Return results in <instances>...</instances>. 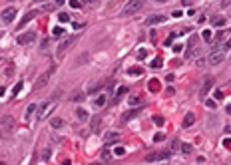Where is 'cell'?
I'll return each instance as SVG.
<instances>
[{
	"mask_svg": "<svg viewBox=\"0 0 231 165\" xmlns=\"http://www.w3.org/2000/svg\"><path fill=\"white\" fill-rule=\"evenodd\" d=\"M141 6H144V0H129V2L124 6V10H121V16H132V14H136V12L141 10Z\"/></svg>",
	"mask_w": 231,
	"mask_h": 165,
	"instance_id": "obj_1",
	"label": "cell"
},
{
	"mask_svg": "<svg viewBox=\"0 0 231 165\" xmlns=\"http://www.w3.org/2000/svg\"><path fill=\"white\" fill-rule=\"evenodd\" d=\"M74 42H76V36H66L64 40L58 44V48H56V58H62V56H64V54L68 52V48L74 44Z\"/></svg>",
	"mask_w": 231,
	"mask_h": 165,
	"instance_id": "obj_2",
	"label": "cell"
},
{
	"mask_svg": "<svg viewBox=\"0 0 231 165\" xmlns=\"http://www.w3.org/2000/svg\"><path fill=\"white\" fill-rule=\"evenodd\" d=\"M223 60H225V50H223V48H215V50H213V52L207 56V62H209L211 66L221 64Z\"/></svg>",
	"mask_w": 231,
	"mask_h": 165,
	"instance_id": "obj_3",
	"label": "cell"
},
{
	"mask_svg": "<svg viewBox=\"0 0 231 165\" xmlns=\"http://www.w3.org/2000/svg\"><path fill=\"white\" fill-rule=\"evenodd\" d=\"M56 108V100H48V101H44V104L40 105V112H38V120H44V117H48L50 116V112Z\"/></svg>",
	"mask_w": 231,
	"mask_h": 165,
	"instance_id": "obj_4",
	"label": "cell"
},
{
	"mask_svg": "<svg viewBox=\"0 0 231 165\" xmlns=\"http://www.w3.org/2000/svg\"><path fill=\"white\" fill-rule=\"evenodd\" d=\"M171 157V149H165V151H155V153H149L145 157V161H161V159H167Z\"/></svg>",
	"mask_w": 231,
	"mask_h": 165,
	"instance_id": "obj_5",
	"label": "cell"
},
{
	"mask_svg": "<svg viewBox=\"0 0 231 165\" xmlns=\"http://www.w3.org/2000/svg\"><path fill=\"white\" fill-rule=\"evenodd\" d=\"M12 129H14V117L4 116L2 117V133H10Z\"/></svg>",
	"mask_w": 231,
	"mask_h": 165,
	"instance_id": "obj_6",
	"label": "cell"
},
{
	"mask_svg": "<svg viewBox=\"0 0 231 165\" xmlns=\"http://www.w3.org/2000/svg\"><path fill=\"white\" fill-rule=\"evenodd\" d=\"M34 38H36V32H24V34H20L18 36V44H32L34 42Z\"/></svg>",
	"mask_w": 231,
	"mask_h": 165,
	"instance_id": "obj_7",
	"label": "cell"
},
{
	"mask_svg": "<svg viewBox=\"0 0 231 165\" xmlns=\"http://www.w3.org/2000/svg\"><path fill=\"white\" fill-rule=\"evenodd\" d=\"M14 16H16V8H6V10L2 12V22H4V24L12 22V20H14Z\"/></svg>",
	"mask_w": 231,
	"mask_h": 165,
	"instance_id": "obj_8",
	"label": "cell"
},
{
	"mask_svg": "<svg viewBox=\"0 0 231 165\" xmlns=\"http://www.w3.org/2000/svg\"><path fill=\"white\" fill-rule=\"evenodd\" d=\"M167 20V16H163V14H157V16H149L148 20H145V24L148 26H155V24H161V22H165Z\"/></svg>",
	"mask_w": 231,
	"mask_h": 165,
	"instance_id": "obj_9",
	"label": "cell"
},
{
	"mask_svg": "<svg viewBox=\"0 0 231 165\" xmlns=\"http://www.w3.org/2000/svg\"><path fill=\"white\" fill-rule=\"evenodd\" d=\"M106 101H108V96L106 94H98L94 100H92V105H94V108H104Z\"/></svg>",
	"mask_w": 231,
	"mask_h": 165,
	"instance_id": "obj_10",
	"label": "cell"
},
{
	"mask_svg": "<svg viewBox=\"0 0 231 165\" xmlns=\"http://www.w3.org/2000/svg\"><path fill=\"white\" fill-rule=\"evenodd\" d=\"M213 86V78L209 76V78H205V84H203V88H201V92H199V96H201V100L207 96V92H209V88Z\"/></svg>",
	"mask_w": 231,
	"mask_h": 165,
	"instance_id": "obj_11",
	"label": "cell"
},
{
	"mask_svg": "<svg viewBox=\"0 0 231 165\" xmlns=\"http://www.w3.org/2000/svg\"><path fill=\"white\" fill-rule=\"evenodd\" d=\"M34 16H36V10H30V12H26V16H24V18H22V20H20V24H18V28H24V26H26V24H28V22H30V20H32V18H34Z\"/></svg>",
	"mask_w": 231,
	"mask_h": 165,
	"instance_id": "obj_12",
	"label": "cell"
},
{
	"mask_svg": "<svg viewBox=\"0 0 231 165\" xmlns=\"http://www.w3.org/2000/svg\"><path fill=\"white\" fill-rule=\"evenodd\" d=\"M48 78H50V72H46V74L44 76H40V78H38V82H36V90H38V88H42V86H46V82H48Z\"/></svg>",
	"mask_w": 231,
	"mask_h": 165,
	"instance_id": "obj_13",
	"label": "cell"
},
{
	"mask_svg": "<svg viewBox=\"0 0 231 165\" xmlns=\"http://www.w3.org/2000/svg\"><path fill=\"white\" fill-rule=\"evenodd\" d=\"M100 121H102V117H100V116H94V117H92V132H98V129H100Z\"/></svg>",
	"mask_w": 231,
	"mask_h": 165,
	"instance_id": "obj_14",
	"label": "cell"
},
{
	"mask_svg": "<svg viewBox=\"0 0 231 165\" xmlns=\"http://www.w3.org/2000/svg\"><path fill=\"white\" fill-rule=\"evenodd\" d=\"M193 121H195V116H193V113H187V116L183 117V128H189V125H193Z\"/></svg>",
	"mask_w": 231,
	"mask_h": 165,
	"instance_id": "obj_15",
	"label": "cell"
},
{
	"mask_svg": "<svg viewBox=\"0 0 231 165\" xmlns=\"http://www.w3.org/2000/svg\"><path fill=\"white\" fill-rule=\"evenodd\" d=\"M137 113H140V109H129V112L125 113L124 117H121V121H129V120H132V117H136Z\"/></svg>",
	"mask_w": 231,
	"mask_h": 165,
	"instance_id": "obj_16",
	"label": "cell"
},
{
	"mask_svg": "<svg viewBox=\"0 0 231 165\" xmlns=\"http://www.w3.org/2000/svg\"><path fill=\"white\" fill-rule=\"evenodd\" d=\"M124 94H128V88H125V86H120V88H117V90H116V96H114V100L117 101V100H120V98H121V96H124Z\"/></svg>",
	"mask_w": 231,
	"mask_h": 165,
	"instance_id": "obj_17",
	"label": "cell"
},
{
	"mask_svg": "<svg viewBox=\"0 0 231 165\" xmlns=\"http://www.w3.org/2000/svg\"><path fill=\"white\" fill-rule=\"evenodd\" d=\"M76 116H78L80 121H86L88 120V113H86V109H84V108H78L76 109Z\"/></svg>",
	"mask_w": 231,
	"mask_h": 165,
	"instance_id": "obj_18",
	"label": "cell"
},
{
	"mask_svg": "<svg viewBox=\"0 0 231 165\" xmlns=\"http://www.w3.org/2000/svg\"><path fill=\"white\" fill-rule=\"evenodd\" d=\"M56 6H58L56 2H50V4H42V6H40V10H42V12H52V10H54V8H56Z\"/></svg>",
	"mask_w": 231,
	"mask_h": 165,
	"instance_id": "obj_19",
	"label": "cell"
},
{
	"mask_svg": "<svg viewBox=\"0 0 231 165\" xmlns=\"http://www.w3.org/2000/svg\"><path fill=\"white\" fill-rule=\"evenodd\" d=\"M50 125H52V128H62V125H64V120H62V117H54L52 121H50Z\"/></svg>",
	"mask_w": 231,
	"mask_h": 165,
	"instance_id": "obj_20",
	"label": "cell"
},
{
	"mask_svg": "<svg viewBox=\"0 0 231 165\" xmlns=\"http://www.w3.org/2000/svg\"><path fill=\"white\" fill-rule=\"evenodd\" d=\"M52 34H54V36H56V38H62V36H64V34H66V30H64V28H62V26H56V28H54V30H52Z\"/></svg>",
	"mask_w": 231,
	"mask_h": 165,
	"instance_id": "obj_21",
	"label": "cell"
},
{
	"mask_svg": "<svg viewBox=\"0 0 231 165\" xmlns=\"http://www.w3.org/2000/svg\"><path fill=\"white\" fill-rule=\"evenodd\" d=\"M128 74L129 76H141V74H144V70H141V68H129Z\"/></svg>",
	"mask_w": 231,
	"mask_h": 165,
	"instance_id": "obj_22",
	"label": "cell"
},
{
	"mask_svg": "<svg viewBox=\"0 0 231 165\" xmlns=\"http://www.w3.org/2000/svg\"><path fill=\"white\" fill-rule=\"evenodd\" d=\"M34 112H36V104H30V105H28V109H26V120H30Z\"/></svg>",
	"mask_w": 231,
	"mask_h": 165,
	"instance_id": "obj_23",
	"label": "cell"
},
{
	"mask_svg": "<svg viewBox=\"0 0 231 165\" xmlns=\"http://www.w3.org/2000/svg\"><path fill=\"white\" fill-rule=\"evenodd\" d=\"M149 66H152L153 70H155V68H161V66H163V60H161V58H153V62H152Z\"/></svg>",
	"mask_w": 231,
	"mask_h": 165,
	"instance_id": "obj_24",
	"label": "cell"
},
{
	"mask_svg": "<svg viewBox=\"0 0 231 165\" xmlns=\"http://www.w3.org/2000/svg\"><path fill=\"white\" fill-rule=\"evenodd\" d=\"M137 104H141V96H132L129 98V105H137Z\"/></svg>",
	"mask_w": 231,
	"mask_h": 165,
	"instance_id": "obj_25",
	"label": "cell"
},
{
	"mask_svg": "<svg viewBox=\"0 0 231 165\" xmlns=\"http://www.w3.org/2000/svg\"><path fill=\"white\" fill-rule=\"evenodd\" d=\"M227 32H229V30H219V32L215 34V40H217V42H219V40H223V38L227 36Z\"/></svg>",
	"mask_w": 231,
	"mask_h": 165,
	"instance_id": "obj_26",
	"label": "cell"
},
{
	"mask_svg": "<svg viewBox=\"0 0 231 165\" xmlns=\"http://www.w3.org/2000/svg\"><path fill=\"white\" fill-rule=\"evenodd\" d=\"M58 18H60V22H68V20H70V14H66V12H60V16H58Z\"/></svg>",
	"mask_w": 231,
	"mask_h": 165,
	"instance_id": "obj_27",
	"label": "cell"
},
{
	"mask_svg": "<svg viewBox=\"0 0 231 165\" xmlns=\"http://www.w3.org/2000/svg\"><path fill=\"white\" fill-rule=\"evenodd\" d=\"M20 90H22V82H18V84H16V88L12 90V96H18V92H20Z\"/></svg>",
	"mask_w": 231,
	"mask_h": 165,
	"instance_id": "obj_28",
	"label": "cell"
},
{
	"mask_svg": "<svg viewBox=\"0 0 231 165\" xmlns=\"http://www.w3.org/2000/svg\"><path fill=\"white\" fill-rule=\"evenodd\" d=\"M225 24V18H215L213 20V26H223Z\"/></svg>",
	"mask_w": 231,
	"mask_h": 165,
	"instance_id": "obj_29",
	"label": "cell"
},
{
	"mask_svg": "<svg viewBox=\"0 0 231 165\" xmlns=\"http://www.w3.org/2000/svg\"><path fill=\"white\" fill-rule=\"evenodd\" d=\"M153 124H155V125H161V124H163V117H161V116H153Z\"/></svg>",
	"mask_w": 231,
	"mask_h": 165,
	"instance_id": "obj_30",
	"label": "cell"
},
{
	"mask_svg": "<svg viewBox=\"0 0 231 165\" xmlns=\"http://www.w3.org/2000/svg\"><path fill=\"white\" fill-rule=\"evenodd\" d=\"M195 44H197V36H191V38H189V44H187V48H193Z\"/></svg>",
	"mask_w": 231,
	"mask_h": 165,
	"instance_id": "obj_31",
	"label": "cell"
},
{
	"mask_svg": "<svg viewBox=\"0 0 231 165\" xmlns=\"http://www.w3.org/2000/svg\"><path fill=\"white\" fill-rule=\"evenodd\" d=\"M163 139H165V135H163V133H155L153 135V141H163Z\"/></svg>",
	"mask_w": 231,
	"mask_h": 165,
	"instance_id": "obj_32",
	"label": "cell"
},
{
	"mask_svg": "<svg viewBox=\"0 0 231 165\" xmlns=\"http://www.w3.org/2000/svg\"><path fill=\"white\" fill-rule=\"evenodd\" d=\"M149 90H152V92H157V90H159V84H157V82H152V84H149Z\"/></svg>",
	"mask_w": 231,
	"mask_h": 165,
	"instance_id": "obj_33",
	"label": "cell"
},
{
	"mask_svg": "<svg viewBox=\"0 0 231 165\" xmlns=\"http://www.w3.org/2000/svg\"><path fill=\"white\" fill-rule=\"evenodd\" d=\"M175 36H177V32H175V34H171V36H169V38H167V40H165V46H169V44H171V42H173V40H175Z\"/></svg>",
	"mask_w": 231,
	"mask_h": 165,
	"instance_id": "obj_34",
	"label": "cell"
},
{
	"mask_svg": "<svg viewBox=\"0 0 231 165\" xmlns=\"http://www.w3.org/2000/svg\"><path fill=\"white\" fill-rule=\"evenodd\" d=\"M181 151H183V153H189V151H191V145H189V143H185V145H181Z\"/></svg>",
	"mask_w": 231,
	"mask_h": 165,
	"instance_id": "obj_35",
	"label": "cell"
},
{
	"mask_svg": "<svg viewBox=\"0 0 231 165\" xmlns=\"http://www.w3.org/2000/svg\"><path fill=\"white\" fill-rule=\"evenodd\" d=\"M70 6H72V8H82V2H78V0H72V2H70Z\"/></svg>",
	"mask_w": 231,
	"mask_h": 165,
	"instance_id": "obj_36",
	"label": "cell"
},
{
	"mask_svg": "<svg viewBox=\"0 0 231 165\" xmlns=\"http://www.w3.org/2000/svg\"><path fill=\"white\" fill-rule=\"evenodd\" d=\"M145 56H148V52H145V50H140V52H137V58H140V60H144Z\"/></svg>",
	"mask_w": 231,
	"mask_h": 165,
	"instance_id": "obj_37",
	"label": "cell"
},
{
	"mask_svg": "<svg viewBox=\"0 0 231 165\" xmlns=\"http://www.w3.org/2000/svg\"><path fill=\"white\" fill-rule=\"evenodd\" d=\"M213 98H215V100H219V101H221V100H223V94H221V92H219V90H217V92H215V94H213Z\"/></svg>",
	"mask_w": 231,
	"mask_h": 165,
	"instance_id": "obj_38",
	"label": "cell"
},
{
	"mask_svg": "<svg viewBox=\"0 0 231 165\" xmlns=\"http://www.w3.org/2000/svg\"><path fill=\"white\" fill-rule=\"evenodd\" d=\"M203 40H207V42L211 40V32H209V30H205V32H203Z\"/></svg>",
	"mask_w": 231,
	"mask_h": 165,
	"instance_id": "obj_39",
	"label": "cell"
},
{
	"mask_svg": "<svg viewBox=\"0 0 231 165\" xmlns=\"http://www.w3.org/2000/svg\"><path fill=\"white\" fill-rule=\"evenodd\" d=\"M181 50H183V46H181V44H175V46H173V52H177V54H179Z\"/></svg>",
	"mask_w": 231,
	"mask_h": 165,
	"instance_id": "obj_40",
	"label": "cell"
},
{
	"mask_svg": "<svg viewBox=\"0 0 231 165\" xmlns=\"http://www.w3.org/2000/svg\"><path fill=\"white\" fill-rule=\"evenodd\" d=\"M114 153H116V155H124V147H116Z\"/></svg>",
	"mask_w": 231,
	"mask_h": 165,
	"instance_id": "obj_41",
	"label": "cell"
},
{
	"mask_svg": "<svg viewBox=\"0 0 231 165\" xmlns=\"http://www.w3.org/2000/svg\"><path fill=\"white\" fill-rule=\"evenodd\" d=\"M116 137H117L116 133H108V135H106V141H108V139H116Z\"/></svg>",
	"mask_w": 231,
	"mask_h": 165,
	"instance_id": "obj_42",
	"label": "cell"
},
{
	"mask_svg": "<svg viewBox=\"0 0 231 165\" xmlns=\"http://www.w3.org/2000/svg\"><path fill=\"white\" fill-rule=\"evenodd\" d=\"M229 48H231V38H229L227 42H225V46H223V50H229Z\"/></svg>",
	"mask_w": 231,
	"mask_h": 165,
	"instance_id": "obj_43",
	"label": "cell"
},
{
	"mask_svg": "<svg viewBox=\"0 0 231 165\" xmlns=\"http://www.w3.org/2000/svg\"><path fill=\"white\" fill-rule=\"evenodd\" d=\"M227 132H229V133H231V128H227Z\"/></svg>",
	"mask_w": 231,
	"mask_h": 165,
	"instance_id": "obj_44",
	"label": "cell"
},
{
	"mask_svg": "<svg viewBox=\"0 0 231 165\" xmlns=\"http://www.w3.org/2000/svg\"><path fill=\"white\" fill-rule=\"evenodd\" d=\"M2 165H6V163H4V161H2Z\"/></svg>",
	"mask_w": 231,
	"mask_h": 165,
	"instance_id": "obj_45",
	"label": "cell"
},
{
	"mask_svg": "<svg viewBox=\"0 0 231 165\" xmlns=\"http://www.w3.org/2000/svg\"><path fill=\"white\" fill-rule=\"evenodd\" d=\"M94 165H100V163H94Z\"/></svg>",
	"mask_w": 231,
	"mask_h": 165,
	"instance_id": "obj_46",
	"label": "cell"
}]
</instances>
